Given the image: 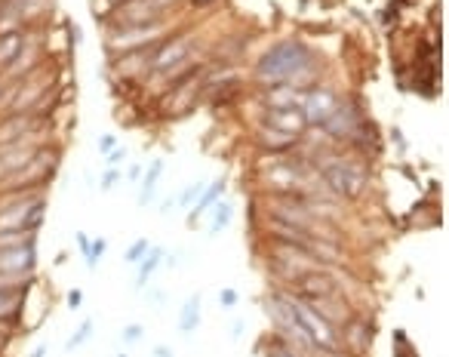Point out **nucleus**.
I'll use <instances>...</instances> for the list:
<instances>
[{"label":"nucleus","instance_id":"obj_1","mask_svg":"<svg viewBox=\"0 0 449 357\" xmlns=\"http://www.w3.org/2000/svg\"><path fill=\"white\" fill-rule=\"evenodd\" d=\"M255 77L268 87H305L314 81V56L308 47L298 40H283V44L271 47L255 65Z\"/></svg>","mask_w":449,"mask_h":357},{"label":"nucleus","instance_id":"obj_2","mask_svg":"<svg viewBox=\"0 0 449 357\" xmlns=\"http://www.w3.org/2000/svg\"><path fill=\"white\" fill-rule=\"evenodd\" d=\"M289 305H292V314H296L298 326H302V330L308 333L311 345H314L317 351L336 354L339 348H341V335H339L336 326H332L330 320L323 317V314H317L308 302H305V299H292V296H289Z\"/></svg>","mask_w":449,"mask_h":357},{"label":"nucleus","instance_id":"obj_3","mask_svg":"<svg viewBox=\"0 0 449 357\" xmlns=\"http://www.w3.org/2000/svg\"><path fill=\"white\" fill-rule=\"evenodd\" d=\"M323 176H326V185H330L336 194L348 197V201L360 197L363 188H366V169L351 160H332Z\"/></svg>","mask_w":449,"mask_h":357},{"label":"nucleus","instance_id":"obj_4","mask_svg":"<svg viewBox=\"0 0 449 357\" xmlns=\"http://www.w3.org/2000/svg\"><path fill=\"white\" fill-rule=\"evenodd\" d=\"M188 56H191V38L188 34H173V38H169L160 49H154L151 59H148V65H151L154 71H169V68L185 65Z\"/></svg>","mask_w":449,"mask_h":357},{"label":"nucleus","instance_id":"obj_5","mask_svg":"<svg viewBox=\"0 0 449 357\" xmlns=\"http://www.w3.org/2000/svg\"><path fill=\"white\" fill-rule=\"evenodd\" d=\"M305 126H308V120H305L302 108H268L265 111V130H274V133L298 139Z\"/></svg>","mask_w":449,"mask_h":357},{"label":"nucleus","instance_id":"obj_6","mask_svg":"<svg viewBox=\"0 0 449 357\" xmlns=\"http://www.w3.org/2000/svg\"><path fill=\"white\" fill-rule=\"evenodd\" d=\"M339 96L332 90H311L308 96L302 99V114L308 124H323L332 111L339 108Z\"/></svg>","mask_w":449,"mask_h":357},{"label":"nucleus","instance_id":"obj_7","mask_svg":"<svg viewBox=\"0 0 449 357\" xmlns=\"http://www.w3.org/2000/svg\"><path fill=\"white\" fill-rule=\"evenodd\" d=\"M169 0H124L117 10L120 22L126 25H145V22H158L160 10L167 6Z\"/></svg>","mask_w":449,"mask_h":357},{"label":"nucleus","instance_id":"obj_8","mask_svg":"<svg viewBox=\"0 0 449 357\" xmlns=\"http://www.w3.org/2000/svg\"><path fill=\"white\" fill-rule=\"evenodd\" d=\"M296 292L302 299H323V296H332L336 292V283H332L330 274H320V271H308L296 281Z\"/></svg>","mask_w":449,"mask_h":357},{"label":"nucleus","instance_id":"obj_9","mask_svg":"<svg viewBox=\"0 0 449 357\" xmlns=\"http://www.w3.org/2000/svg\"><path fill=\"white\" fill-rule=\"evenodd\" d=\"M34 268V247L0 249V274H28Z\"/></svg>","mask_w":449,"mask_h":357},{"label":"nucleus","instance_id":"obj_10","mask_svg":"<svg viewBox=\"0 0 449 357\" xmlns=\"http://www.w3.org/2000/svg\"><path fill=\"white\" fill-rule=\"evenodd\" d=\"M160 31V22H145V25H130L126 31H120L117 38L111 40V47H120V49H142V44L151 38H158Z\"/></svg>","mask_w":449,"mask_h":357},{"label":"nucleus","instance_id":"obj_11","mask_svg":"<svg viewBox=\"0 0 449 357\" xmlns=\"http://www.w3.org/2000/svg\"><path fill=\"white\" fill-rule=\"evenodd\" d=\"M320 126H323L330 135H336V139H348V135H354V130H357L360 124H357V117H354V111L348 108V105H339Z\"/></svg>","mask_w":449,"mask_h":357},{"label":"nucleus","instance_id":"obj_12","mask_svg":"<svg viewBox=\"0 0 449 357\" xmlns=\"http://www.w3.org/2000/svg\"><path fill=\"white\" fill-rule=\"evenodd\" d=\"M6 151L0 154V169L3 173H16V169L28 167V163L37 157V151H34L31 145H22V142H12V145H3Z\"/></svg>","mask_w":449,"mask_h":357},{"label":"nucleus","instance_id":"obj_13","mask_svg":"<svg viewBox=\"0 0 449 357\" xmlns=\"http://www.w3.org/2000/svg\"><path fill=\"white\" fill-rule=\"evenodd\" d=\"M22 49H25V34L22 31H3L0 34V68L16 65Z\"/></svg>","mask_w":449,"mask_h":357},{"label":"nucleus","instance_id":"obj_14","mask_svg":"<svg viewBox=\"0 0 449 357\" xmlns=\"http://www.w3.org/2000/svg\"><path fill=\"white\" fill-rule=\"evenodd\" d=\"M302 92L296 87H287V83H280V87H271L268 92V108H302Z\"/></svg>","mask_w":449,"mask_h":357},{"label":"nucleus","instance_id":"obj_15","mask_svg":"<svg viewBox=\"0 0 449 357\" xmlns=\"http://www.w3.org/2000/svg\"><path fill=\"white\" fill-rule=\"evenodd\" d=\"M345 345L351 354H363L369 345V330L363 320H351V324L345 326Z\"/></svg>","mask_w":449,"mask_h":357},{"label":"nucleus","instance_id":"obj_16","mask_svg":"<svg viewBox=\"0 0 449 357\" xmlns=\"http://www.w3.org/2000/svg\"><path fill=\"white\" fill-rule=\"evenodd\" d=\"M225 188H228V182H225V178H219V182H212V185H210V188H206V191H203V197H201V201H197V206H194V210H191V213H188V222H191V225H194V222H197V219H201V216H203V213H206V210H210V206H212V204H216V201H219V197H222V194H225Z\"/></svg>","mask_w":449,"mask_h":357},{"label":"nucleus","instance_id":"obj_17","mask_svg":"<svg viewBox=\"0 0 449 357\" xmlns=\"http://www.w3.org/2000/svg\"><path fill=\"white\" fill-rule=\"evenodd\" d=\"M31 120L22 117V114H12L6 124H0V145H12V142H22V135L28 133Z\"/></svg>","mask_w":449,"mask_h":357},{"label":"nucleus","instance_id":"obj_18","mask_svg":"<svg viewBox=\"0 0 449 357\" xmlns=\"http://www.w3.org/2000/svg\"><path fill=\"white\" fill-rule=\"evenodd\" d=\"M197 324H201V296H191L188 302L182 305V314H179V330L188 335V333H194L197 330Z\"/></svg>","mask_w":449,"mask_h":357},{"label":"nucleus","instance_id":"obj_19","mask_svg":"<svg viewBox=\"0 0 449 357\" xmlns=\"http://www.w3.org/2000/svg\"><path fill=\"white\" fill-rule=\"evenodd\" d=\"M160 173H163V160H151V167H148V173H145V182H142V191H139V204H142V206L151 204Z\"/></svg>","mask_w":449,"mask_h":357},{"label":"nucleus","instance_id":"obj_20","mask_svg":"<svg viewBox=\"0 0 449 357\" xmlns=\"http://www.w3.org/2000/svg\"><path fill=\"white\" fill-rule=\"evenodd\" d=\"M160 262H163V249L160 247H151V249H148V256L142 259V265H139V281H135V287H145V283L151 281V274L158 271Z\"/></svg>","mask_w":449,"mask_h":357},{"label":"nucleus","instance_id":"obj_21","mask_svg":"<svg viewBox=\"0 0 449 357\" xmlns=\"http://www.w3.org/2000/svg\"><path fill=\"white\" fill-rule=\"evenodd\" d=\"M19 296L22 290H0V320L12 317V311L19 308Z\"/></svg>","mask_w":449,"mask_h":357},{"label":"nucleus","instance_id":"obj_22","mask_svg":"<svg viewBox=\"0 0 449 357\" xmlns=\"http://www.w3.org/2000/svg\"><path fill=\"white\" fill-rule=\"evenodd\" d=\"M262 142L268 145V151H287V148H292V135H283V133H274V130H265V135H262Z\"/></svg>","mask_w":449,"mask_h":357},{"label":"nucleus","instance_id":"obj_23","mask_svg":"<svg viewBox=\"0 0 449 357\" xmlns=\"http://www.w3.org/2000/svg\"><path fill=\"white\" fill-rule=\"evenodd\" d=\"M105 249H108V240H105V238H96V240H92L90 249H87V253H83V256H87V265H90V268H96L99 262H102Z\"/></svg>","mask_w":449,"mask_h":357},{"label":"nucleus","instance_id":"obj_24","mask_svg":"<svg viewBox=\"0 0 449 357\" xmlns=\"http://www.w3.org/2000/svg\"><path fill=\"white\" fill-rule=\"evenodd\" d=\"M90 335H92V320H83V324L77 326V333L68 339V351H74V348H81L83 342L90 339Z\"/></svg>","mask_w":449,"mask_h":357},{"label":"nucleus","instance_id":"obj_25","mask_svg":"<svg viewBox=\"0 0 449 357\" xmlns=\"http://www.w3.org/2000/svg\"><path fill=\"white\" fill-rule=\"evenodd\" d=\"M148 249H151V244H148L145 238H139L130 249H126V262H130V265H135V262H142V259L148 256Z\"/></svg>","mask_w":449,"mask_h":357},{"label":"nucleus","instance_id":"obj_26","mask_svg":"<svg viewBox=\"0 0 449 357\" xmlns=\"http://www.w3.org/2000/svg\"><path fill=\"white\" fill-rule=\"evenodd\" d=\"M231 216H234L231 204H222V206H219L216 219H212V234H219V231H222V228H228V222H231Z\"/></svg>","mask_w":449,"mask_h":357},{"label":"nucleus","instance_id":"obj_27","mask_svg":"<svg viewBox=\"0 0 449 357\" xmlns=\"http://www.w3.org/2000/svg\"><path fill=\"white\" fill-rule=\"evenodd\" d=\"M117 178H120V169H117V167H111L108 173H105V178H102V191H111L114 185H117Z\"/></svg>","mask_w":449,"mask_h":357},{"label":"nucleus","instance_id":"obj_28","mask_svg":"<svg viewBox=\"0 0 449 357\" xmlns=\"http://www.w3.org/2000/svg\"><path fill=\"white\" fill-rule=\"evenodd\" d=\"M201 191H203V182H194V185H191V188L182 194V206H191V201H194V194H201Z\"/></svg>","mask_w":449,"mask_h":357},{"label":"nucleus","instance_id":"obj_29","mask_svg":"<svg viewBox=\"0 0 449 357\" xmlns=\"http://www.w3.org/2000/svg\"><path fill=\"white\" fill-rule=\"evenodd\" d=\"M219 302H222L225 308H234V305H237V292H234V290H222V292H219Z\"/></svg>","mask_w":449,"mask_h":357},{"label":"nucleus","instance_id":"obj_30","mask_svg":"<svg viewBox=\"0 0 449 357\" xmlns=\"http://www.w3.org/2000/svg\"><path fill=\"white\" fill-rule=\"evenodd\" d=\"M142 333H145V330H142L139 324H133V326H126V330H124V339L126 342H135V339H142Z\"/></svg>","mask_w":449,"mask_h":357},{"label":"nucleus","instance_id":"obj_31","mask_svg":"<svg viewBox=\"0 0 449 357\" xmlns=\"http://www.w3.org/2000/svg\"><path fill=\"white\" fill-rule=\"evenodd\" d=\"M83 305V292L81 290H71L68 292V308H81Z\"/></svg>","mask_w":449,"mask_h":357},{"label":"nucleus","instance_id":"obj_32","mask_svg":"<svg viewBox=\"0 0 449 357\" xmlns=\"http://www.w3.org/2000/svg\"><path fill=\"white\" fill-rule=\"evenodd\" d=\"M124 157H126L124 148H111V151H108V167H117V163L124 160Z\"/></svg>","mask_w":449,"mask_h":357},{"label":"nucleus","instance_id":"obj_33","mask_svg":"<svg viewBox=\"0 0 449 357\" xmlns=\"http://www.w3.org/2000/svg\"><path fill=\"white\" fill-rule=\"evenodd\" d=\"M111 148H114V135H102V139H99V151L108 154Z\"/></svg>","mask_w":449,"mask_h":357},{"label":"nucleus","instance_id":"obj_34","mask_svg":"<svg viewBox=\"0 0 449 357\" xmlns=\"http://www.w3.org/2000/svg\"><path fill=\"white\" fill-rule=\"evenodd\" d=\"M154 357H176V354L169 351L167 345H158V348H154Z\"/></svg>","mask_w":449,"mask_h":357},{"label":"nucleus","instance_id":"obj_35","mask_svg":"<svg viewBox=\"0 0 449 357\" xmlns=\"http://www.w3.org/2000/svg\"><path fill=\"white\" fill-rule=\"evenodd\" d=\"M77 244H81V249H83V253H87V249H90V238H87V234H77Z\"/></svg>","mask_w":449,"mask_h":357},{"label":"nucleus","instance_id":"obj_36","mask_svg":"<svg viewBox=\"0 0 449 357\" xmlns=\"http://www.w3.org/2000/svg\"><path fill=\"white\" fill-rule=\"evenodd\" d=\"M31 357H46V345H40V348H34V354Z\"/></svg>","mask_w":449,"mask_h":357},{"label":"nucleus","instance_id":"obj_37","mask_svg":"<svg viewBox=\"0 0 449 357\" xmlns=\"http://www.w3.org/2000/svg\"><path fill=\"white\" fill-rule=\"evenodd\" d=\"M274 357H298V354H292V351H274Z\"/></svg>","mask_w":449,"mask_h":357},{"label":"nucleus","instance_id":"obj_38","mask_svg":"<svg viewBox=\"0 0 449 357\" xmlns=\"http://www.w3.org/2000/svg\"><path fill=\"white\" fill-rule=\"evenodd\" d=\"M191 3H194V6H210L212 0H191Z\"/></svg>","mask_w":449,"mask_h":357},{"label":"nucleus","instance_id":"obj_39","mask_svg":"<svg viewBox=\"0 0 449 357\" xmlns=\"http://www.w3.org/2000/svg\"><path fill=\"white\" fill-rule=\"evenodd\" d=\"M0 90H3V81H0Z\"/></svg>","mask_w":449,"mask_h":357},{"label":"nucleus","instance_id":"obj_40","mask_svg":"<svg viewBox=\"0 0 449 357\" xmlns=\"http://www.w3.org/2000/svg\"><path fill=\"white\" fill-rule=\"evenodd\" d=\"M117 357H126V354H117Z\"/></svg>","mask_w":449,"mask_h":357}]
</instances>
